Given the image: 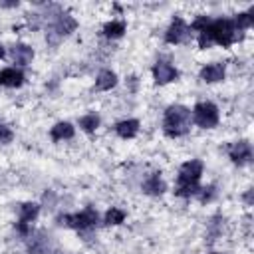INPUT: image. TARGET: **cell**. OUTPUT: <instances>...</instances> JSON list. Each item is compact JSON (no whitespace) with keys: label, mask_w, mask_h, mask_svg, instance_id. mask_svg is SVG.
Returning a JSON list of instances; mask_svg holds the SVG:
<instances>
[{"label":"cell","mask_w":254,"mask_h":254,"mask_svg":"<svg viewBox=\"0 0 254 254\" xmlns=\"http://www.w3.org/2000/svg\"><path fill=\"white\" fill-rule=\"evenodd\" d=\"M34 58V50L26 44H16L12 48V60L18 64V65H28Z\"/></svg>","instance_id":"15"},{"label":"cell","mask_w":254,"mask_h":254,"mask_svg":"<svg viewBox=\"0 0 254 254\" xmlns=\"http://www.w3.org/2000/svg\"><path fill=\"white\" fill-rule=\"evenodd\" d=\"M224 64H208L200 69V79L206 83H214V81H222L224 79Z\"/></svg>","instance_id":"11"},{"label":"cell","mask_w":254,"mask_h":254,"mask_svg":"<svg viewBox=\"0 0 254 254\" xmlns=\"http://www.w3.org/2000/svg\"><path fill=\"white\" fill-rule=\"evenodd\" d=\"M24 83V73L16 67H4L0 69V85L4 87H20Z\"/></svg>","instance_id":"10"},{"label":"cell","mask_w":254,"mask_h":254,"mask_svg":"<svg viewBox=\"0 0 254 254\" xmlns=\"http://www.w3.org/2000/svg\"><path fill=\"white\" fill-rule=\"evenodd\" d=\"M153 75H155V81L159 85H165V83H171L179 77V71L173 64L165 62V60H159L155 65H153Z\"/></svg>","instance_id":"7"},{"label":"cell","mask_w":254,"mask_h":254,"mask_svg":"<svg viewBox=\"0 0 254 254\" xmlns=\"http://www.w3.org/2000/svg\"><path fill=\"white\" fill-rule=\"evenodd\" d=\"M123 32H125V22H121V20H111L103 26V34L107 38H121Z\"/></svg>","instance_id":"18"},{"label":"cell","mask_w":254,"mask_h":254,"mask_svg":"<svg viewBox=\"0 0 254 254\" xmlns=\"http://www.w3.org/2000/svg\"><path fill=\"white\" fill-rule=\"evenodd\" d=\"M79 127H81L83 131H87V133L95 131V129L99 127V115H95V113H85V115H81V117H79Z\"/></svg>","instance_id":"19"},{"label":"cell","mask_w":254,"mask_h":254,"mask_svg":"<svg viewBox=\"0 0 254 254\" xmlns=\"http://www.w3.org/2000/svg\"><path fill=\"white\" fill-rule=\"evenodd\" d=\"M2 56H4V48L0 46V58H2Z\"/></svg>","instance_id":"24"},{"label":"cell","mask_w":254,"mask_h":254,"mask_svg":"<svg viewBox=\"0 0 254 254\" xmlns=\"http://www.w3.org/2000/svg\"><path fill=\"white\" fill-rule=\"evenodd\" d=\"M238 38V30L234 26V20L228 18H218V20H210L208 26L198 32V46L200 48H208L212 42L220 44L222 48H228L230 44H234Z\"/></svg>","instance_id":"1"},{"label":"cell","mask_w":254,"mask_h":254,"mask_svg":"<svg viewBox=\"0 0 254 254\" xmlns=\"http://www.w3.org/2000/svg\"><path fill=\"white\" fill-rule=\"evenodd\" d=\"M190 127V109L185 105H169L163 117V131L169 137H181Z\"/></svg>","instance_id":"3"},{"label":"cell","mask_w":254,"mask_h":254,"mask_svg":"<svg viewBox=\"0 0 254 254\" xmlns=\"http://www.w3.org/2000/svg\"><path fill=\"white\" fill-rule=\"evenodd\" d=\"M115 83H117V75H115L111 69L99 71V75H97V79H95V87H97L99 91H107V89L115 87Z\"/></svg>","instance_id":"17"},{"label":"cell","mask_w":254,"mask_h":254,"mask_svg":"<svg viewBox=\"0 0 254 254\" xmlns=\"http://www.w3.org/2000/svg\"><path fill=\"white\" fill-rule=\"evenodd\" d=\"M165 189H167V185H165V181L161 179V175H159V173H153V175L143 183V192L153 194V196L163 194V192H165Z\"/></svg>","instance_id":"13"},{"label":"cell","mask_w":254,"mask_h":254,"mask_svg":"<svg viewBox=\"0 0 254 254\" xmlns=\"http://www.w3.org/2000/svg\"><path fill=\"white\" fill-rule=\"evenodd\" d=\"M214 254H216V252H214Z\"/></svg>","instance_id":"25"},{"label":"cell","mask_w":254,"mask_h":254,"mask_svg":"<svg viewBox=\"0 0 254 254\" xmlns=\"http://www.w3.org/2000/svg\"><path fill=\"white\" fill-rule=\"evenodd\" d=\"M252 14H254V8H250L248 12H242L234 18V26L236 30H248L252 26Z\"/></svg>","instance_id":"20"},{"label":"cell","mask_w":254,"mask_h":254,"mask_svg":"<svg viewBox=\"0 0 254 254\" xmlns=\"http://www.w3.org/2000/svg\"><path fill=\"white\" fill-rule=\"evenodd\" d=\"M12 139H14V133H12L6 125H0V143L6 145V143H10Z\"/></svg>","instance_id":"23"},{"label":"cell","mask_w":254,"mask_h":254,"mask_svg":"<svg viewBox=\"0 0 254 254\" xmlns=\"http://www.w3.org/2000/svg\"><path fill=\"white\" fill-rule=\"evenodd\" d=\"M62 224L69 226V228H75V230H87L91 228L95 222H97V210L87 206L83 208L81 212H75V214H65V216H60L58 218Z\"/></svg>","instance_id":"5"},{"label":"cell","mask_w":254,"mask_h":254,"mask_svg":"<svg viewBox=\"0 0 254 254\" xmlns=\"http://www.w3.org/2000/svg\"><path fill=\"white\" fill-rule=\"evenodd\" d=\"M38 212H40V204H36V202H24L20 206V222H18L20 232L28 230V224L38 216Z\"/></svg>","instance_id":"9"},{"label":"cell","mask_w":254,"mask_h":254,"mask_svg":"<svg viewBox=\"0 0 254 254\" xmlns=\"http://www.w3.org/2000/svg\"><path fill=\"white\" fill-rule=\"evenodd\" d=\"M115 131L121 139H133L139 133V121L137 119H123L115 125Z\"/></svg>","instance_id":"12"},{"label":"cell","mask_w":254,"mask_h":254,"mask_svg":"<svg viewBox=\"0 0 254 254\" xmlns=\"http://www.w3.org/2000/svg\"><path fill=\"white\" fill-rule=\"evenodd\" d=\"M192 121L202 129H212L218 123V109L210 101H200L192 109Z\"/></svg>","instance_id":"4"},{"label":"cell","mask_w":254,"mask_h":254,"mask_svg":"<svg viewBox=\"0 0 254 254\" xmlns=\"http://www.w3.org/2000/svg\"><path fill=\"white\" fill-rule=\"evenodd\" d=\"M73 133H75V129H73V125H71V123H67V121H60V123H56V125L52 127V131H50V135H52V139H54V141L71 139V137H73Z\"/></svg>","instance_id":"16"},{"label":"cell","mask_w":254,"mask_h":254,"mask_svg":"<svg viewBox=\"0 0 254 254\" xmlns=\"http://www.w3.org/2000/svg\"><path fill=\"white\" fill-rule=\"evenodd\" d=\"M208 22H210V18H206V16H198L194 22H192V30H196V32H202L206 26H208Z\"/></svg>","instance_id":"22"},{"label":"cell","mask_w":254,"mask_h":254,"mask_svg":"<svg viewBox=\"0 0 254 254\" xmlns=\"http://www.w3.org/2000/svg\"><path fill=\"white\" fill-rule=\"evenodd\" d=\"M75 26H77V22H75L69 14H62V16L54 22L52 32H54V34H58V36H65V34L73 32V30H75Z\"/></svg>","instance_id":"14"},{"label":"cell","mask_w":254,"mask_h":254,"mask_svg":"<svg viewBox=\"0 0 254 254\" xmlns=\"http://www.w3.org/2000/svg\"><path fill=\"white\" fill-rule=\"evenodd\" d=\"M189 32H190V28L185 24V20L183 18H175L171 22V26L167 28V32H165V42L167 44H181V42H185L189 38Z\"/></svg>","instance_id":"6"},{"label":"cell","mask_w":254,"mask_h":254,"mask_svg":"<svg viewBox=\"0 0 254 254\" xmlns=\"http://www.w3.org/2000/svg\"><path fill=\"white\" fill-rule=\"evenodd\" d=\"M228 157L236 163V165H246L250 163L252 159V147L248 141H238V143H232L228 147Z\"/></svg>","instance_id":"8"},{"label":"cell","mask_w":254,"mask_h":254,"mask_svg":"<svg viewBox=\"0 0 254 254\" xmlns=\"http://www.w3.org/2000/svg\"><path fill=\"white\" fill-rule=\"evenodd\" d=\"M125 220V212L117 206H111L107 212H105V222L107 224H121Z\"/></svg>","instance_id":"21"},{"label":"cell","mask_w":254,"mask_h":254,"mask_svg":"<svg viewBox=\"0 0 254 254\" xmlns=\"http://www.w3.org/2000/svg\"><path fill=\"white\" fill-rule=\"evenodd\" d=\"M200 175H202V161L190 159V161L183 163L181 169H179L175 194H177V196H185V198L198 194V192H200V187H198Z\"/></svg>","instance_id":"2"}]
</instances>
